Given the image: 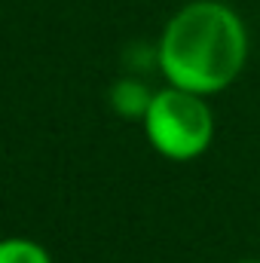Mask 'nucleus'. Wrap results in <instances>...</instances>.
Returning a JSON list of instances; mask_svg holds the SVG:
<instances>
[{
	"label": "nucleus",
	"instance_id": "f257e3e1",
	"mask_svg": "<svg viewBox=\"0 0 260 263\" xmlns=\"http://www.w3.org/2000/svg\"><path fill=\"white\" fill-rule=\"evenodd\" d=\"M245 55V25L217 0H196L175 12L159 40V67L165 80L196 95L227 89L239 77Z\"/></svg>",
	"mask_w": 260,
	"mask_h": 263
},
{
	"label": "nucleus",
	"instance_id": "f03ea898",
	"mask_svg": "<svg viewBox=\"0 0 260 263\" xmlns=\"http://www.w3.org/2000/svg\"><path fill=\"white\" fill-rule=\"evenodd\" d=\"M144 135L150 147L172 162H190L202 156L214 138V117L205 95L178 86L153 92L144 110Z\"/></svg>",
	"mask_w": 260,
	"mask_h": 263
},
{
	"label": "nucleus",
	"instance_id": "7ed1b4c3",
	"mask_svg": "<svg viewBox=\"0 0 260 263\" xmlns=\"http://www.w3.org/2000/svg\"><path fill=\"white\" fill-rule=\"evenodd\" d=\"M0 263H52L49 251L34 239H0Z\"/></svg>",
	"mask_w": 260,
	"mask_h": 263
},
{
	"label": "nucleus",
	"instance_id": "20e7f679",
	"mask_svg": "<svg viewBox=\"0 0 260 263\" xmlns=\"http://www.w3.org/2000/svg\"><path fill=\"white\" fill-rule=\"evenodd\" d=\"M239 263H260V260H239Z\"/></svg>",
	"mask_w": 260,
	"mask_h": 263
}]
</instances>
